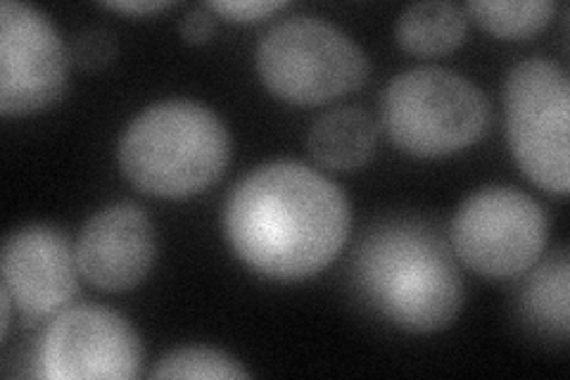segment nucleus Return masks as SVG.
Here are the masks:
<instances>
[{
	"mask_svg": "<svg viewBox=\"0 0 570 380\" xmlns=\"http://www.w3.org/2000/svg\"><path fill=\"white\" fill-rule=\"evenodd\" d=\"M347 195L293 159L249 172L224 205V233L243 264L272 281H302L326 269L347 243Z\"/></svg>",
	"mask_w": 570,
	"mask_h": 380,
	"instance_id": "1",
	"label": "nucleus"
},
{
	"mask_svg": "<svg viewBox=\"0 0 570 380\" xmlns=\"http://www.w3.org/2000/svg\"><path fill=\"white\" fill-rule=\"evenodd\" d=\"M350 266L362 300L409 333L448 329L466 298L454 250L414 216H395L368 228Z\"/></svg>",
	"mask_w": 570,
	"mask_h": 380,
	"instance_id": "2",
	"label": "nucleus"
},
{
	"mask_svg": "<svg viewBox=\"0 0 570 380\" xmlns=\"http://www.w3.org/2000/svg\"><path fill=\"white\" fill-rule=\"evenodd\" d=\"M230 159V134L209 107L165 100L142 110L119 140V167L157 197L198 195L217 184Z\"/></svg>",
	"mask_w": 570,
	"mask_h": 380,
	"instance_id": "3",
	"label": "nucleus"
},
{
	"mask_svg": "<svg viewBox=\"0 0 570 380\" xmlns=\"http://www.w3.org/2000/svg\"><path fill=\"white\" fill-rule=\"evenodd\" d=\"M381 110L392 143L425 159L473 146L490 126V103L483 90L444 67L402 71L385 86Z\"/></svg>",
	"mask_w": 570,
	"mask_h": 380,
	"instance_id": "4",
	"label": "nucleus"
},
{
	"mask_svg": "<svg viewBox=\"0 0 570 380\" xmlns=\"http://www.w3.org/2000/svg\"><path fill=\"white\" fill-rule=\"evenodd\" d=\"M257 71L274 96L295 105H324L360 88L371 62L341 27L299 14L262 36Z\"/></svg>",
	"mask_w": 570,
	"mask_h": 380,
	"instance_id": "5",
	"label": "nucleus"
},
{
	"mask_svg": "<svg viewBox=\"0 0 570 380\" xmlns=\"http://www.w3.org/2000/svg\"><path fill=\"white\" fill-rule=\"evenodd\" d=\"M507 136L523 174L547 193L568 195L570 84L566 69L544 58L515 65L504 86Z\"/></svg>",
	"mask_w": 570,
	"mask_h": 380,
	"instance_id": "6",
	"label": "nucleus"
},
{
	"mask_svg": "<svg viewBox=\"0 0 570 380\" xmlns=\"http://www.w3.org/2000/svg\"><path fill=\"white\" fill-rule=\"evenodd\" d=\"M547 214L532 195L511 186L480 188L456 210L454 255L488 279L523 276L547 247Z\"/></svg>",
	"mask_w": 570,
	"mask_h": 380,
	"instance_id": "7",
	"label": "nucleus"
},
{
	"mask_svg": "<svg viewBox=\"0 0 570 380\" xmlns=\"http://www.w3.org/2000/svg\"><path fill=\"white\" fill-rule=\"evenodd\" d=\"M142 342L134 325L105 306H67L50 321L36 354L48 380H129L140 376Z\"/></svg>",
	"mask_w": 570,
	"mask_h": 380,
	"instance_id": "8",
	"label": "nucleus"
},
{
	"mask_svg": "<svg viewBox=\"0 0 570 380\" xmlns=\"http://www.w3.org/2000/svg\"><path fill=\"white\" fill-rule=\"evenodd\" d=\"M69 56L60 31L27 3L0 6V113L24 117L58 103L67 88Z\"/></svg>",
	"mask_w": 570,
	"mask_h": 380,
	"instance_id": "9",
	"label": "nucleus"
},
{
	"mask_svg": "<svg viewBox=\"0 0 570 380\" xmlns=\"http://www.w3.org/2000/svg\"><path fill=\"white\" fill-rule=\"evenodd\" d=\"M77 247L52 224H29L8 235L3 245V288L29 319L56 316L75 300Z\"/></svg>",
	"mask_w": 570,
	"mask_h": 380,
	"instance_id": "10",
	"label": "nucleus"
},
{
	"mask_svg": "<svg viewBox=\"0 0 570 380\" xmlns=\"http://www.w3.org/2000/svg\"><path fill=\"white\" fill-rule=\"evenodd\" d=\"M157 257V231L134 203L96 212L77 243L79 274L105 293L131 291L150 274Z\"/></svg>",
	"mask_w": 570,
	"mask_h": 380,
	"instance_id": "11",
	"label": "nucleus"
},
{
	"mask_svg": "<svg viewBox=\"0 0 570 380\" xmlns=\"http://www.w3.org/2000/svg\"><path fill=\"white\" fill-rule=\"evenodd\" d=\"M379 126L362 107L345 105L318 117L312 126L307 146L312 157L335 172L364 167L376 153Z\"/></svg>",
	"mask_w": 570,
	"mask_h": 380,
	"instance_id": "12",
	"label": "nucleus"
},
{
	"mask_svg": "<svg viewBox=\"0 0 570 380\" xmlns=\"http://www.w3.org/2000/svg\"><path fill=\"white\" fill-rule=\"evenodd\" d=\"M521 312L534 331L566 342L570 331V260L563 247L530 269L521 291Z\"/></svg>",
	"mask_w": 570,
	"mask_h": 380,
	"instance_id": "13",
	"label": "nucleus"
},
{
	"mask_svg": "<svg viewBox=\"0 0 570 380\" xmlns=\"http://www.w3.org/2000/svg\"><path fill=\"white\" fill-rule=\"evenodd\" d=\"M469 20L461 8L444 0L409 6L397 20V43L414 56H444L466 39Z\"/></svg>",
	"mask_w": 570,
	"mask_h": 380,
	"instance_id": "14",
	"label": "nucleus"
},
{
	"mask_svg": "<svg viewBox=\"0 0 570 380\" xmlns=\"http://www.w3.org/2000/svg\"><path fill=\"white\" fill-rule=\"evenodd\" d=\"M554 0H475L469 12L475 22L502 39H528L540 33L554 17Z\"/></svg>",
	"mask_w": 570,
	"mask_h": 380,
	"instance_id": "15",
	"label": "nucleus"
},
{
	"mask_svg": "<svg viewBox=\"0 0 570 380\" xmlns=\"http://www.w3.org/2000/svg\"><path fill=\"white\" fill-rule=\"evenodd\" d=\"M240 361L212 348H181L159 359L153 378H247Z\"/></svg>",
	"mask_w": 570,
	"mask_h": 380,
	"instance_id": "16",
	"label": "nucleus"
},
{
	"mask_svg": "<svg viewBox=\"0 0 570 380\" xmlns=\"http://www.w3.org/2000/svg\"><path fill=\"white\" fill-rule=\"evenodd\" d=\"M77 65L83 69H100L110 65L117 56V39L112 31L102 27H91L77 36L75 48H71Z\"/></svg>",
	"mask_w": 570,
	"mask_h": 380,
	"instance_id": "17",
	"label": "nucleus"
},
{
	"mask_svg": "<svg viewBox=\"0 0 570 380\" xmlns=\"http://www.w3.org/2000/svg\"><path fill=\"white\" fill-rule=\"evenodd\" d=\"M207 8L228 17V20L257 22L285 8V3H281V0H214Z\"/></svg>",
	"mask_w": 570,
	"mask_h": 380,
	"instance_id": "18",
	"label": "nucleus"
},
{
	"mask_svg": "<svg viewBox=\"0 0 570 380\" xmlns=\"http://www.w3.org/2000/svg\"><path fill=\"white\" fill-rule=\"evenodd\" d=\"M214 29H217V25H214L209 8H195L181 20V36L188 43L209 41Z\"/></svg>",
	"mask_w": 570,
	"mask_h": 380,
	"instance_id": "19",
	"label": "nucleus"
},
{
	"mask_svg": "<svg viewBox=\"0 0 570 380\" xmlns=\"http://www.w3.org/2000/svg\"><path fill=\"white\" fill-rule=\"evenodd\" d=\"M169 6H174V3H169V0H124V3L115 0V3H105V8L117 10V12H127V14H150V12L165 10Z\"/></svg>",
	"mask_w": 570,
	"mask_h": 380,
	"instance_id": "20",
	"label": "nucleus"
},
{
	"mask_svg": "<svg viewBox=\"0 0 570 380\" xmlns=\"http://www.w3.org/2000/svg\"><path fill=\"white\" fill-rule=\"evenodd\" d=\"M12 298L10 293L6 291V288H0V310H3V323H0V335H3V340L8 338V331H10V312H12Z\"/></svg>",
	"mask_w": 570,
	"mask_h": 380,
	"instance_id": "21",
	"label": "nucleus"
}]
</instances>
